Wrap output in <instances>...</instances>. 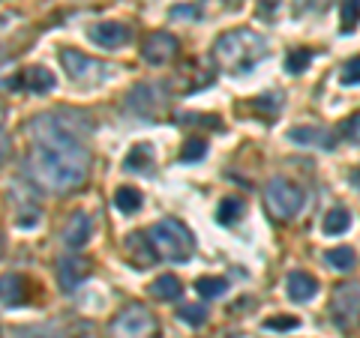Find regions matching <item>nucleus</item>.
Segmentation results:
<instances>
[{
  "instance_id": "f257e3e1",
  "label": "nucleus",
  "mask_w": 360,
  "mask_h": 338,
  "mask_svg": "<svg viewBox=\"0 0 360 338\" xmlns=\"http://www.w3.org/2000/svg\"><path fill=\"white\" fill-rule=\"evenodd\" d=\"M30 168L45 189L66 191L84 183L90 153L72 123H66L60 114H39L30 120Z\"/></svg>"
},
{
  "instance_id": "f03ea898",
  "label": "nucleus",
  "mask_w": 360,
  "mask_h": 338,
  "mask_svg": "<svg viewBox=\"0 0 360 338\" xmlns=\"http://www.w3.org/2000/svg\"><path fill=\"white\" fill-rule=\"evenodd\" d=\"M213 58H217L222 72L240 78L246 72H252L255 66L267 58V39L250 27L229 30L213 45Z\"/></svg>"
},
{
  "instance_id": "7ed1b4c3",
  "label": "nucleus",
  "mask_w": 360,
  "mask_h": 338,
  "mask_svg": "<svg viewBox=\"0 0 360 338\" xmlns=\"http://www.w3.org/2000/svg\"><path fill=\"white\" fill-rule=\"evenodd\" d=\"M148 236H150L153 255H160L162 261L184 264V261H189V257H193V252H195L193 234H189L186 224L177 222V219H162V222H156L153 228L148 231Z\"/></svg>"
},
{
  "instance_id": "20e7f679",
  "label": "nucleus",
  "mask_w": 360,
  "mask_h": 338,
  "mask_svg": "<svg viewBox=\"0 0 360 338\" xmlns=\"http://www.w3.org/2000/svg\"><path fill=\"white\" fill-rule=\"evenodd\" d=\"M264 201H267V210L274 212L276 219L288 222V219L300 216V210L307 207V191L288 177H270L264 186Z\"/></svg>"
},
{
  "instance_id": "39448f33",
  "label": "nucleus",
  "mask_w": 360,
  "mask_h": 338,
  "mask_svg": "<svg viewBox=\"0 0 360 338\" xmlns=\"http://www.w3.org/2000/svg\"><path fill=\"white\" fill-rule=\"evenodd\" d=\"M60 66L66 69V75L72 78V81H78V84H90V81H105V78H111V66H105V63H99V60H94V58H87V54H82V51H75V48H63L60 51Z\"/></svg>"
},
{
  "instance_id": "423d86ee",
  "label": "nucleus",
  "mask_w": 360,
  "mask_h": 338,
  "mask_svg": "<svg viewBox=\"0 0 360 338\" xmlns=\"http://www.w3.org/2000/svg\"><path fill=\"white\" fill-rule=\"evenodd\" d=\"M156 332V320L153 314L144 306H129L117 314V320L111 323V335L115 338H150Z\"/></svg>"
},
{
  "instance_id": "0eeeda50",
  "label": "nucleus",
  "mask_w": 360,
  "mask_h": 338,
  "mask_svg": "<svg viewBox=\"0 0 360 338\" xmlns=\"http://www.w3.org/2000/svg\"><path fill=\"white\" fill-rule=\"evenodd\" d=\"M330 311H333V320L340 326H352L360 314V285H340L336 288Z\"/></svg>"
},
{
  "instance_id": "6e6552de",
  "label": "nucleus",
  "mask_w": 360,
  "mask_h": 338,
  "mask_svg": "<svg viewBox=\"0 0 360 338\" xmlns=\"http://www.w3.org/2000/svg\"><path fill=\"white\" fill-rule=\"evenodd\" d=\"M177 48H180V42L172 36V33L156 30V33H150V36L144 39V45H141V58L148 60L150 66H165V63L177 54Z\"/></svg>"
},
{
  "instance_id": "1a4fd4ad",
  "label": "nucleus",
  "mask_w": 360,
  "mask_h": 338,
  "mask_svg": "<svg viewBox=\"0 0 360 338\" xmlns=\"http://www.w3.org/2000/svg\"><path fill=\"white\" fill-rule=\"evenodd\" d=\"M129 111L132 114H141V117H153L156 111L162 108V87L156 84H139L129 93Z\"/></svg>"
},
{
  "instance_id": "9d476101",
  "label": "nucleus",
  "mask_w": 360,
  "mask_h": 338,
  "mask_svg": "<svg viewBox=\"0 0 360 338\" xmlns=\"http://www.w3.org/2000/svg\"><path fill=\"white\" fill-rule=\"evenodd\" d=\"M87 36L94 45H99V48H120L123 42L129 39V27L117 25V21H99V25L87 27Z\"/></svg>"
},
{
  "instance_id": "9b49d317",
  "label": "nucleus",
  "mask_w": 360,
  "mask_h": 338,
  "mask_svg": "<svg viewBox=\"0 0 360 338\" xmlns=\"http://www.w3.org/2000/svg\"><path fill=\"white\" fill-rule=\"evenodd\" d=\"M288 138L300 144V147H315V150H333L336 147V135L324 126H295L288 132Z\"/></svg>"
},
{
  "instance_id": "f8f14e48",
  "label": "nucleus",
  "mask_w": 360,
  "mask_h": 338,
  "mask_svg": "<svg viewBox=\"0 0 360 338\" xmlns=\"http://www.w3.org/2000/svg\"><path fill=\"white\" fill-rule=\"evenodd\" d=\"M27 299H30V285L25 276L18 273L0 276V306L13 309V306H25Z\"/></svg>"
},
{
  "instance_id": "ddd939ff",
  "label": "nucleus",
  "mask_w": 360,
  "mask_h": 338,
  "mask_svg": "<svg viewBox=\"0 0 360 338\" xmlns=\"http://www.w3.org/2000/svg\"><path fill=\"white\" fill-rule=\"evenodd\" d=\"M285 290H288L291 302H309L319 294V281H315V276L303 273V269H295V273H288V278H285Z\"/></svg>"
},
{
  "instance_id": "4468645a",
  "label": "nucleus",
  "mask_w": 360,
  "mask_h": 338,
  "mask_svg": "<svg viewBox=\"0 0 360 338\" xmlns=\"http://www.w3.org/2000/svg\"><path fill=\"white\" fill-rule=\"evenodd\" d=\"M87 264L82 261V257H63L60 266H58V281L63 288V294H72V290L82 285V281L87 278Z\"/></svg>"
},
{
  "instance_id": "2eb2a0df",
  "label": "nucleus",
  "mask_w": 360,
  "mask_h": 338,
  "mask_svg": "<svg viewBox=\"0 0 360 338\" xmlns=\"http://www.w3.org/2000/svg\"><path fill=\"white\" fill-rule=\"evenodd\" d=\"M63 245L66 249H82V245L90 240V216L87 212H75V216L66 222V228H63Z\"/></svg>"
},
{
  "instance_id": "dca6fc26",
  "label": "nucleus",
  "mask_w": 360,
  "mask_h": 338,
  "mask_svg": "<svg viewBox=\"0 0 360 338\" xmlns=\"http://www.w3.org/2000/svg\"><path fill=\"white\" fill-rule=\"evenodd\" d=\"M156 165V156L150 150V144H135V147L127 153V159H123V168L132 174H150Z\"/></svg>"
},
{
  "instance_id": "f3484780",
  "label": "nucleus",
  "mask_w": 360,
  "mask_h": 338,
  "mask_svg": "<svg viewBox=\"0 0 360 338\" xmlns=\"http://www.w3.org/2000/svg\"><path fill=\"white\" fill-rule=\"evenodd\" d=\"M18 84L25 90H30V93H49L54 87V75L45 69V66H30V69H25L18 75Z\"/></svg>"
},
{
  "instance_id": "a211bd4d",
  "label": "nucleus",
  "mask_w": 360,
  "mask_h": 338,
  "mask_svg": "<svg viewBox=\"0 0 360 338\" xmlns=\"http://www.w3.org/2000/svg\"><path fill=\"white\" fill-rule=\"evenodd\" d=\"M324 261H328V266H333L336 273H352L357 266V255H354V249H348V245H336V249L324 252Z\"/></svg>"
},
{
  "instance_id": "6ab92c4d",
  "label": "nucleus",
  "mask_w": 360,
  "mask_h": 338,
  "mask_svg": "<svg viewBox=\"0 0 360 338\" xmlns=\"http://www.w3.org/2000/svg\"><path fill=\"white\" fill-rule=\"evenodd\" d=\"M348 228H352V212H348L345 207H333L328 216H324V222H321L324 236H340Z\"/></svg>"
},
{
  "instance_id": "aec40b11",
  "label": "nucleus",
  "mask_w": 360,
  "mask_h": 338,
  "mask_svg": "<svg viewBox=\"0 0 360 338\" xmlns=\"http://www.w3.org/2000/svg\"><path fill=\"white\" fill-rule=\"evenodd\" d=\"M150 294L156 299H180V294H184V285H180V278L172 276V273H165V276H156V281L150 285Z\"/></svg>"
},
{
  "instance_id": "412c9836",
  "label": "nucleus",
  "mask_w": 360,
  "mask_h": 338,
  "mask_svg": "<svg viewBox=\"0 0 360 338\" xmlns=\"http://www.w3.org/2000/svg\"><path fill=\"white\" fill-rule=\"evenodd\" d=\"M115 207L120 210V212H139L141 210V191L139 189H129V186H120L117 191H115Z\"/></svg>"
},
{
  "instance_id": "4be33fe9",
  "label": "nucleus",
  "mask_w": 360,
  "mask_h": 338,
  "mask_svg": "<svg viewBox=\"0 0 360 338\" xmlns=\"http://www.w3.org/2000/svg\"><path fill=\"white\" fill-rule=\"evenodd\" d=\"M195 290L205 299H217V297H222L225 290H229V281H225L222 276H201L195 281Z\"/></svg>"
},
{
  "instance_id": "5701e85b",
  "label": "nucleus",
  "mask_w": 360,
  "mask_h": 338,
  "mask_svg": "<svg viewBox=\"0 0 360 338\" xmlns=\"http://www.w3.org/2000/svg\"><path fill=\"white\" fill-rule=\"evenodd\" d=\"M240 216H243V201L240 198H225V201H219V207H217L219 224H238Z\"/></svg>"
},
{
  "instance_id": "b1692460",
  "label": "nucleus",
  "mask_w": 360,
  "mask_h": 338,
  "mask_svg": "<svg viewBox=\"0 0 360 338\" xmlns=\"http://www.w3.org/2000/svg\"><path fill=\"white\" fill-rule=\"evenodd\" d=\"M360 25V0H342V33H354Z\"/></svg>"
},
{
  "instance_id": "393cba45",
  "label": "nucleus",
  "mask_w": 360,
  "mask_h": 338,
  "mask_svg": "<svg viewBox=\"0 0 360 338\" xmlns=\"http://www.w3.org/2000/svg\"><path fill=\"white\" fill-rule=\"evenodd\" d=\"M309 63H312V51H309V48H297V51H291L288 58H285V69H288L291 75H300Z\"/></svg>"
},
{
  "instance_id": "a878e982",
  "label": "nucleus",
  "mask_w": 360,
  "mask_h": 338,
  "mask_svg": "<svg viewBox=\"0 0 360 338\" xmlns=\"http://www.w3.org/2000/svg\"><path fill=\"white\" fill-rule=\"evenodd\" d=\"M177 318L184 320V323H189V326H201V323H207V309L205 306H180V311H177Z\"/></svg>"
},
{
  "instance_id": "bb28decb",
  "label": "nucleus",
  "mask_w": 360,
  "mask_h": 338,
  "mask_svg": "<svg viewBox=\"0 0 360 338\" xmlns=\"http://www.w3.org/2000/svg\"><path fill=\"white\" fill-rule=\"evenodd\" d=\"M205 153H207L205 141H201V138H189L184 144V150H180V162H198V159H205Z\"/></svg>"
},
{
  "instance_id": "cd10ccee",
  "label": "nucleus",
  "mask_w": 360,
  "mask_h": 338,
  "mask_svg": "<svg viewBox=\"0 0 360 338\" xmlns=\"http://www.w3.org/2000/svg\"><path fill=\"white\" fill-rule=\"evenodd\" d=\"M300 320L297 318H288V314H279V318H267L264 320V330L267 332H288V330H297Z\"/></svg>"
},
{
  "instance_id": "c85d7f7f",
  "label": "nucleus",
  "mask_w": 360,
  "mask_h": 338,
  "mask_svg": "<svg viewBox=\"0 0 360 338\" xmlns=\"http://www.w3.org/2000/svg\"><path fill=\"white\" fill-rule=\"evenodd\" d=\"M340 81H342L345 87H357V84H360V58H352V60L342 66Z\"/></svg>"
},
{
  "instance_id": "c756f323",
  "label": "nucleus",
  "mask_w": 360,
  "mask_h": 338,
  "mask_svg": "<svg viewBox=\"0 0 360 338\" xmlns=\"http://www.w3.org/2000/svg\"><path fill=\"white\" fill-rule=\"evenodd\" d=\"M330 6V0H295V13L309 15V13H324Z\"/></svg>"
},
{
  "instance_id": "7c9ffc66",
  "label": "nucleus",
  "mask_w": 360,
  "mask_h": 338,
  "mask_svg": "<svg viewBox=\"0 0 360 338\" xmlns=\"http://www.w3.org/2000/svg\"><path fill=\"white\" fill-rule=\"evenodd\" d=\"M342 135H345V141H352V144H360V111L354 117H348L345 120V126H342Z\"/></svg>"
},
{
  "instance_id": "2f4dec72",
  "label": "nucleus",
  "mask_w": 360,
  "mask_h": 338,
  "mask_svg": "<svg viewBox=\"0 0 360 338\" xmlns=\"http://www.w3.org/2000/svg\"><path fill=\"white\" fill-rule=\"evenodd\" d=\"M279 6V0H258V13H262L264 18L274 15V9Z\"/></svg>"
},
{
  "instance_id": "473e14b6",
  "label": "nucleus",
  "mask_w": 360,
  "mask_h": 338,
  "mask_svg": "<svg viewBox=\"0 0 360 338\" xmlns=\"http://www.w3.org/2000/svg\"><path fill=\"white\" fill-rule=\"evenodd\" d=\"M6 147H9V138H6V132L0 129V162H4V156H6Z\"/></svg>"
},
{
  "instance_id": "72a5a7b5",
  "label": "nucleus",
  "mask_w": 360,
  "mask_h": 338,
  "mask_svg": "<svg viewBox=\"0 0 360 338\" xmlns=\"http://www.w3.org/2000/svg\"><path fill=\"white\" fill-rule=\"evenodd\" d=\"M352 183H354V186H357V189H360V168H357V171H354V174H352Z\"/></svg>"
},
{
  "instance_id": "f704fd0d",
  "label": "nucleus",
  "mask_w": 360,
  "mask_h": 338,
  "mask_svg": "<svg viewBox=\"0 0 360 338\" xmlns=\"http://www.w3.org/2000/svg\"><path fill=\"white\" fill-rule=\"evenodd\" d=\"M27 338H51L49 332H27Z\"/></svg>"
},
{
  "instance_id": "c9c22d12",
  "label": "nucleus",
  "mask_w": 360,
  "mask_h": 338,
  "mask_svg": "<svg viewBox=\"0 0 360 338\" xmlns=\"http://www.w3.org/2000/svg\"><path fill=\"white\" fill-rule=\"evenodd\" d=\"M0 69H4V60H0Z\"/></svg>"
},
{
  "instance_id": "e433bc0d",
  "label": "nucleus",
  "mask_w": 360,
  "mask_h": 338,
  "mask_svg": "<svg viewBox=\"0 0 360 338\" xmlns=\"http://www.w3.org/2000/svg\"><path fill=\"white\" fill-rule=\"evenodd\" d=\"M0 249H4V243H0Z\"/></svg>"
}]
</instances>
